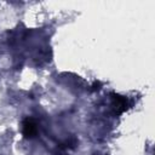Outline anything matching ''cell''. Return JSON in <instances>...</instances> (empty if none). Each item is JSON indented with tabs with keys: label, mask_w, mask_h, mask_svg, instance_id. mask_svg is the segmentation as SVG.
Masks as SVG:
<instances>
[{
	"label": "cell",
	"mask_w": 155,
	"mask_h": 155,
	"mask_svg": "<svg viewBox=\"0 0 155 155\" xmlns=\"http://www.w3.org/2000/svg\"><path fill=\"white\" fill-rule=\"evenodd\" d=\"M35 133V124L31 120H27L24 122V134L25 136H33Z\"/></svg>",
	"instance_id": "1"
}]
</instances>
